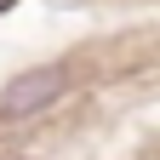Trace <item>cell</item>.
<instances>
[{"label": "cell", "mask_w": 160, "mask_h": 160, "mask_svg": "<svg viewBox=\"0 0 160 160\" xmlns=\"http://www.w3.org/2000/svg\"><path fill=\"white\" fill-rule=\"evenodd\" d=\"M69 92V69H23L17 80H6V92H0V114L6 120H23V114H40V109H52L57 97Z\"/></svg>", "instance_id": "cell-1"}, {"label": "cell", "mask_w": 160, "mask_h": 160, "mask_svg": "<svg viewBox=\"0 0 160 160\" xmlns=\"http://www.w3.org/2000/svg\"><path fill=\"white\" fill-rule=\"evenodd\" d=\"M0 6H12V0H0Z\"/></svg>", "instance_id": "cell-2"}]
</instances>
